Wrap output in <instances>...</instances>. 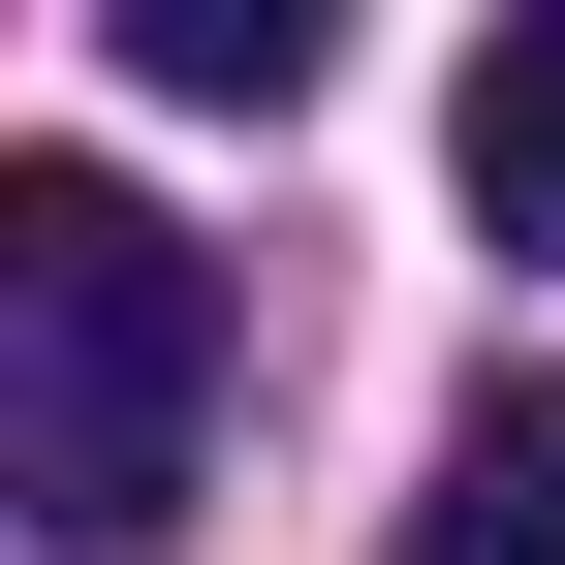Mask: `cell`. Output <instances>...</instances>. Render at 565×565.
<instances>
[{
    "label": "cell",
    "instance_id": "cell-1",
    "mask_svg": "<svg viewBox=\"0 0 565 565\" xmlns=\"http://www.w3.org/2000/svg\"><path fill=\"white\" fill-rule=\"evenodd\" d=\"M189 408H221V282L95 158H0V503L63 565H158L189 534Z\"/></svg>",
    "mask_w": 565,
    "mask_h": 565
},
{
    "label": "cell",
    "instance_id": "cell-2",
    "mask_svg": "<svg viewBox=\"0 0 565 565\" xmlns=\"http://www.w3.org/2000/svg\"><path fill=\"white\" fill-rule=\"evenodd\" d=\"M408 565H565V377L440 440V503H408Z\"/></svg>",
    "mask_w": 565,
    "mask_h": 565
},
{
    "label": "cell",
    "instance_id": "cell-3",
    "mask_svg": "<svg viewBox=\"0 0 565 565\" xmlns=\"http://www.w3.org/2000/svg\"><path fill=\"white\" fill-rule=\"evenodd\" d=\"M471 221H503V252H565V0L471 63Z\"/></svg>",
    "mask_w": 565,
    "mask_h": 565
},
{
    "label": "cell",
    "instance_id": "cell-4",
    "mask_svg": "<svg viewBox=\"0 0 565 565\" xmlns=\"http://www.w3.org/2000/svg\"><path fill=\"white\" fill-rule=\"evenodd\" d=\"M126 95H252L282 126L315 95V0H126Z\"/></svg>",
    "mask_w": 565,
    "mask_h": 565
}]
</instances>
